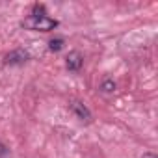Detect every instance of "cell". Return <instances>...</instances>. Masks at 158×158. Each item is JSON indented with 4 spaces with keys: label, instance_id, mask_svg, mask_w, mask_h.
Masks as SVG:
<instances>
[{
    "label": "cell",
    "instance_id": "obj_4",
    "mask_svg": "<svg viewBox=\"0 0 158 158\" xmlns=\"http://www.w3.org/2000/svg\"><path fill=\"white\" fill-rule=\"evenodd\" d=\"M71 110L73 114L78 117V119H82V121H91V112L88 110V106L80 101H73L71 102Z\"/></svg>",
    "mask_w": 158,
    "mask_h": 158
},
{
    "label": "cell",
    "instance_id": "obj_8",
    "mask_svg": "<svg viewBox=\"0 0 158 158\" xmlns=\"http://www.w3.org/2000/svg\"><path fill=\"white\" fill-rule=\"evenodd\" d=\"M8 152H10V149H8L2 141H0V158H6V156H8Z\"/></svg>",
    "mask_w": 158,
    "mask_h": 158
},
{
    "label": "cell",
    "instance_id": "obj_2",
    "mask_svg": "<svg viewBox=\"0 0 158 158\" xmlns=\"http://www.w3.org/2000/svg\"><path fill=\"white\" fill-rule=\"evenodd\" d=\"M28 60H30V54H28L26 50L15 48V50H11V52L6 56L4 63H6V65H23V63H26Z\"/></svg>",
    "mask_w": 158,
    "mask_h": 158
},
{
    "label": "cell",
    "instance_id": "obj_6",
    "mask_svg": "<svg viewBox=\"0 0 158 158\" xmlns=\"http://www.w3.org/2000/svg\"><path fill=\"white\" fill-rule=\"evenodd\" d=\"M101 91H104V93H114V91H115V82L112 80V78H106V80H102Z\"/></svg>",
    "mask_w": 158,
    "mask_h": 158
},
{
    "label": "cell",
    "instance_id": "obj_3",
    "mask_svg": "<svg viewBox=\"0 0 158 158\" xmlns=\"http://www.w3.org/2000/svg\"><path fill=\"white\" fill-rule=\"evenodd\" d=\"M82 65H84V56L78 52V50H73V52H69V56L65 58V67L69 69V71H73V73H78L82 69Z\"/></svg>",
    "mask_w": 158,
    "mask_h": 158
},
{
    "label": "cell",
    "instance_id": "obj_5",
    "mask_svg": "<svg viewBox=\"0 0 158 158\" xmlns=\"http://www.w3.org/2000/svg\"><path fill=\"white\" fill-rule=\"evenodd\" d=\"M63 45H65V41H63L61 37H54V39L48 41V50H50V52H60V50L63 48Z\"/></svg>",
    "mask_w": 158,
    "mask_h": 158
},
{
    "label": "cell",
    "instance_id": "obj_7",
    "mask_svg": "<svg viewBox=\"0 0 158 158\" xmlns=\"http://www.w3.org/2000/svg\"><path fill=\"white\" fill-rule=\"evenodd\" d=\"M30 15H47V10H45L43 4H35V6L32 8V13H30Z\"/></svg>",
    "mask_w": 158,
    "mask_h": 158
},
{
    "label": "cell",
    "instance_id": "obj_9",
    "mask_svg": "<svg viewBox=\"0 0 158 158\" xmlns=\"http://www.w3.org/2000/svg\"><path fill=\"white\" fill-rule=\"evenodd\" d=\"M141 158H156V154H154V152H145Z\"/></svg>",
    "mask_w": 158,
    "mask_h": 158
},
{
    "label": "cell",
    "instance_id": "obj_1",
    "mask_svg": "<svg viewBox=\"0 0 158 158\" xmlns=\"http://www.w3.org/2000/svg\"><path fill=\"white\" fill-rule=\"evenodd\" d=\"M58 21L48 17V15H28L21 26L26 28V30H35V32H50L54 28H58Z\"/></svg>",
    "mask_w": 158,
    "mask_h": 158
}]
</instances>
